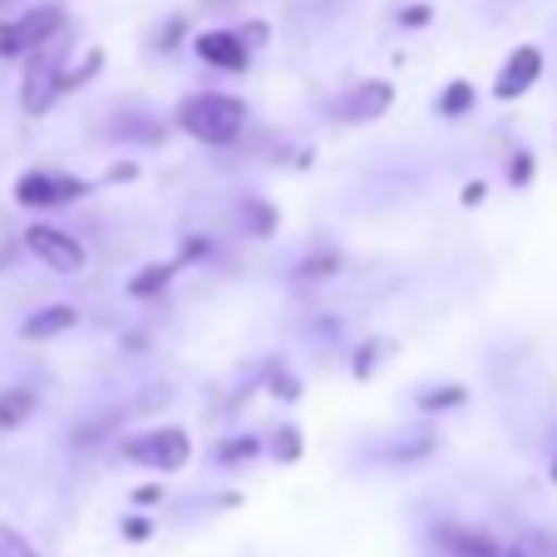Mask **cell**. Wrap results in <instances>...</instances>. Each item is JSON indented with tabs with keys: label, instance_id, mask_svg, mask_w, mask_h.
Segmentation results:
<instances>
[{
	"label": "cell",
	"instance_id": "obj_1",
	"mask_svg": "<svg viewBox=\"0 0 557 557\" xmlns=\"http://www.w3.org/2000/svg\"><path fill=\"white\" fill-rule=\"evenodd\" d=\"M178 128L188 138L208 148H222V144H237L247 128V99L237 95H222V89H202V95H188L178 104Z\"/></svg>",
	"mask_w": 557,
	"mask_h": 557
},
{
	"label": "cell",
	"instance_id": "obj_2",
	"mask_svg": "<svg viewBox=\"0 0 557 557\" xmlns=\"http://www.w3.org/2000/svg\"><path fill=\"white\" fill-rule=\"evenodd\" d=\"M64 70H70V35H60V40L40 45V50H35V54H25L21 109H25V114H30V119L50 114V104H54V99H64V95H60V85H64Z\"/></svg>",
	"mask_w": 557,
	"mask_h": 557
},
{
	"label": "cell",
	"instance_id": "obj_3",
	"mask_svg": "<svg viewBox=\"0 0 557 557\" xmlns=\"http://www.w3.org/2000/svg\"><path fill=\"white\" fill-rule=\"evenodd\" d=\"M119 459L144 463V469H153V473H183L193 459V440L183 424H153V430H144V434H128V440L119 444Z\"/></svg>",
	"mask_w": 557,
	"mask_h": 557
},
{
	"label": "cell",
	"instance_id": "obj_4",
	"mask_svg": "<svg viewBox=\"0 0 557 557\" xmlns=\"http://www.w3.org/2000/svg\"><path fill=\"white\" fill-rule=\"evenodd\" d=\"M95 188L89 178H74V173H54V169H30L15 178V202L25 212H54V208H70L79 202L85 193Z\"/></svg>",
	"mask_w": 557,
	"mask_h": 557
},
{
	"label": "cell",
	"instance_id": "obj_5",
	"mask_svg": "<svg viewBox=\"0 0 557 557\" xmlns=\"http://www.w3.org/2000/svg\"><path fill=\"white\" fill-rule=\"evenodd\" d=\"M25 252L40 267H50L54 276H79L89 262L85 243H79L74 232L54 227V222H30V227H25Z\"/></svg>",
	"mask_w": 557,
	"mask_h": 557
},
{
	"label": "cell",
	"instance_id": "obj_6",
	"mask_svg": "<svg viewBox=\"0 0 557 557\" xmlns=\"http://www.w3.org/2000/svg\"><path fill=\"white\" fill-rule=\"evenodd\" d=\"M389 104H395V85L389 79H356L341 95L336 119H346V124H375V119L389 114Z\"/></svg>",
	"mask_w": 557,
	"mask_h": 557
},
{
	"label": "cell",
	"instance_id": "obj_7",
	"mask_svg": "<svg viewBox=\"0 0 557 557\" xmlns=\"http://www.w3.org/2000/svg\"><path fill=\"white\" fill-rule=\"evenodd\" d=\"M64 25H70V15H64V5H54V0L30 5L25 15H15V50H21V60H25V54H35L40 45L60 40Z\"/></svg>",
	"mask_w": 557,
	"mask_h": 557
},
{
	"label": "cell",
	"instance_id": "obj_8",
	"mask_svg": "<svg viewBox=\"0 0 557 557\" xmlns=\"http://www.w3.org/2000/svg\"><path fill=\"white\" fill-rule=\"evenodd\" d=\"M543 79V50L537 45H518L504 64H498V79H494V95L498 99H523L528 89Z\"/></svg>",
	"mask_w": 557,
	"mask_h": 557
},
{
	"label": "cell",
	"instance_id": "obj_9",
	"mask_svg": "<svg viewBox=\"0 0 557 557\" xmlns=\"http://www.w3.org/2000/svg\"><path fill=\"white\" fill-rule=\"evenodd\" d=\"M193 54L212 70H227V74H243L252 64V50L237 40V30H198L193 35Z\"/></svg>",
	"mask_w": 557,
	"mask_h": 557
},
{
	"label": "cell",
	"instance_id": "obj_10",
	"mask_svg": "<svg viewBox=\"0 0 557 557\" xmlns=\"http://www.w3.org/2000/svg\"><path fill=\"white\" fill-rule=\"evenodd\" d=\"M434 543H440L449 557H504V547L494 543V533H484V528H473V523H454V518L434 528Z\"/></svg>",
	"mask_w": 557,
	"mask_h": 557
},
{
	"label": "cell",
	"instance_id": "obj_11",
	"mask_svg": "<svg viewBox=\"0 0 557 557\" xmlns=\"http://www.w3.org/2000/svg\"><path fill=\"white\" fill-rule=\"evenodd\" d=\"M79 326V311H74L70 301H54V306H40L35 315H25L21 321V341H54L64 336V331Z\"/></svg>",
	"mask_w": 557,
	"mask_h": 557
},
{
	"label": "cell",
	"instance_id": "obj_12",
	"mask_svg": "<svg viewBox=\"0 0 557 557\" xmlns=\"http://www.w3.org/2000/svg\"><path fill=\"white\" fill-rule=\"evenodd\" d=\"M183 272V262L173 257V262H148V267H138L134 276H128V296H138V301H148V296H158V292H169L173 286V276Z\"/></svg>",
	"mask_w": 557,
	"mask_h": 557
},
{
	"label": "cell",
	"instance_id": "obj_13",
	"mask_svg": "<svg viewBox=\"0 0 557 557\" xmlns=\"http://www.w3.org/2000/svg\"><path fill=\"white\" fill-rule=\"evenodd\" d=\"M119 424H124V410H99V414H89V420L74 424L70 444L74 449H95V444H104L109 434H119Z\"/></svg>",
	"mask_w": 557,
	"mask_h": 557
},
{
	"label": "cell",
	"instance_id": "obj_14",
	"mask_svg": "<svg viewBox=\"0 0 557 557\" xmlns=\"http://www.w3.org/2000/svg\"><path fill=\"white\" fill-rule=\"evenodd\" d=\"M276 222H282V218H276V208L267 198H243V202H237V227H243L247 237H257V243H262V237H272Z\"/></svg>",
	"mask_w": 557,
	"mask_h": 557
},
{
	"label": "cell",
	"instance_id": "obj_15",
	"mask_svg": "<svg viewBox=\"0 0 557 557\" xmlns=\"http://www.w3.org/2000/svg\"><path fill=\"white\" fill-rule=\"evenodd\" d=\"M336 272H341V252L336 247H321V252H306L292 276L301 286H321V282H336Z\"/></svg>",
	"mask_w": 557,
	"mask_h": 557
},
{
	"label": "cell",
	"instance_id": "obj_16",
	"mask_svg": "<svg viewBox=\"0 0 557 557\" xmlns=\"http://www.w3.org/2000/svg\"><path fill=\"white\" fill-rule=\"evenodd\" d=\"M35 405H40V400H35V389H21V385H15V389H0V434H5V430H21V424L35 414Z\"/></svg>",
	"mask_w": 557,
	"mask_h": 557
},
{
	"label": "cell",
	"instance_id": "obj_17",
	"mask_svg": "<svg viewBox=\"0 0 557 557\" xmlns=\"http://www.w3.org/2000/svg\"><path fill=\"white\" fill-rule=\"evenodd\" d=\"M424 454H434V434L430 430H405L400 440L389 444L380 459H389V463H414V459H424Z\"/></svg>",
	"mask_w": 557,
	"mask_h": 557
},
{
	"label": "cell",
	"instance_id": "obj_18",
	"mask_svg": "<svg viewBox=\"0 0 557 557\" xmlns=\"http://www.w3.org/2000/svg\"><path fill=\"white\" fill-rule=\"evenodd\" d=\"M414 405H420L424 414H444V410H463L469 405V389L463 385H430L414 395Z\"/></svg>",
	"mask_w": 557,
	"mask_h": 557
},
{
	"label": "cell",
	"instance_id": "obj_19",
	"mask_svg": "<svg viewBox=\"0 0 557 557\" xmlns=\"http://www.w3.org/2000/svg\"><path fill=\"white\" fill-rule=\"evenodd\" d=\"M99 70H104V50H99V45H89V50H85V60H79V64H70V70H64V85H60V95H74V89H85Z\"/></svg>",
	"mask_w": 557,
	"mask_h": 557
},
{
	"label": "cell",
	"instance_id": "obj_20",
	"mask_svg": "<svg viewBox=\"0 0 557 557\" xmlns=\"http://www.w3.org/2000/svg\"><path fill=\"white\" fill-rule=\"evenodd\" d=\"M212 454H218V463H227V469H232V463L257 459V454H262V440H257V434H227V440H222Z\"/></svg>",
	"mask_w": 557,
	"mask_h": 557
},
{
	"label": "cell",
	"instance_id": "obj_21",
	"mask_svg": "<svg viewBox=\"0 0 557 557\" xmlns=\"http://www.w3.org/2000/svg\"><path fill=\"white\" fill-rule=\"evenodd\" d=\"M469 109H473V85H469V79H454V85L440 95L434 114H440V119H463Z\"/></svg>",
	"mask_w": 557,
	"mask_h": 557
},
{
	"label": "cell",
	"instance_id": "obj_22",
	"mask_svg": "<svg viewBox=\"0 0 557 557\" xmlns=\"http://www.w3.org/2000/svg\"><path fill=\"white\" fill-rule=\"evenodd\" d=\"M504 557H557V533H547V528H537V533H528L523 543L504 547Z\"/></svg>",
	"mask_w": 557,
	"mask_h": 557
},
{
	"label": "cell",
	"instance_id": "obj_23",
	"mask_svg": "<svg viewBox=\"0 0 557 557\" xmlns=\"http://www.w3.org/2000/svg\"><path fill=\"white\" fill-rule=\"evenodd\" d=\"M267 389H272L276 400H286V405L301 400V380H296L292 370L282 366V360H276V366H267Z\"/></svg>",
	"mask_w": 557,
	"mask_h": 557
},
{
	"label": "cell",
	"instance_id": "obj_24",
	"mask_svg": "<svg viewBox=\"0 0 557 557\" xmlns=\"http://www.w3.org/2000/svg\"><path fill=\"white\" fill-rule=\"evenodd\" d=\"M272 459L276 463H296V459H301V430H296V424H282V430L272 434Z\"/></svg>",
	"mask_w": 557,
	"mask_h": 557
},
{
	"label": "cell",
	"instance_id": "obj_25",
	"mask_svg": "<svg viewBox=\"0 0 557 557\" xmlns=\"http://www.w3.org/2000/svg\"><path fill=\"white\" fill-rule=\"evenodd\" d=\"M0 557H40V553H35V543L21 533V528L0 523Z\"/></svg>",
	"mask_w": 557,
	"mask_h": 557
},
{
	"label": "cell",
	"instance_id": "obj_26",
	"mask_svg": "<svg viewBox=\"0 0 557 557\" xmlns=\"http://www.w3.org/2000/svg\"><path fill=\"white\" fill-rule=\"evenodd\" d=\"M508 183H513V188L533 183V153H528V148H518V153L508 158Z\"/></svg>",
	"mask_w": 557,
	"mask_h": 557
},
{
	"label": "cell",
	"instance_id": "obj_27",
	"mask_svg": "<svg viewBox=\"0 0 557 557\" xmlns=\"http://www.w3.org/2000/svg\"><path fill=\"white\" fill-rule=\"evenodd\" d=\"M237 40H243L247 50H262V45L272 40V30H267V21H247V25H237Z\"/></svg>",
	"mask_w": 557,
	"mask_h": 557
},
{
	"label": "cell",
	"instance_id": "obj_28",
	"mask_svg": "<svg viewBox=\"0 0 557 557\" xmlns=\"http://www.w3.org/2000/svg\"><path fill=\"white\" fill-rule=\"evenodd\" d=\"M380 350H385V341H370V346H360V356H356V360H350V370H356V375H360V380H366V375H370V370H375V366H380Z\"/></svg>",
	"mask_w": 557,
	"mask_h": 557
},
{
	"label": "cell",
	"instance_id": "obj_29",
	"mask_svg": "<svg viewBox=\"0 0 557 557\" xmlns=\"http://www.w3.org/2000/svg\"><path fill=\"white\" fill-rule=\"evenodd\" d=\"M119 533H124L128 543H144V537H153V518L134 513V518H124V528H119Z\"/></svg>",
	"mask_w": 557,
	"mask_h": 557
},
{
	"label": "cell",
	"instance_id": "obj_30",
	"mask_svg": "<svg viewBox=\"0 0 557 557\" xmlns=\"http://www.w3.org/2000/svg\"><path fill=\"white\" fill-rule=\"evenodd\" d=\"M183 35H188V21H183V15H173V21L163 25V40H158V50H178Z\"/></svg>",
	"mask_w": 557,
	"mask_h": 557
},
{
	"label": "cell",
	"instance_id": "obj_31",
	"mask_svg": "<svg viewBox=\"0 0 557 557\" xmlns=\"http://www.w3.org/2000/svg\"><path fill=\"white\" fill-rule=\"evenodd\" d=\"M430 21H434L430 5H405V11H400V25H405V30H420V25H430Z\"/></svg>",
	"mask_w": 557,
	"mask_h": 557
},
{
	"label": "cell",
	"instance_id": "obj_32",
	"mask_svg": "<svg viewBox=\"0 0 557 557\" xmlns=\"http://www.w3.org/2000/svg\"><path fill=\"white\" fill-rule=\"evenodd\" d=\"M208 252H212L208 237H188V243H183V252H178V262H183V267H188V262H202Z\"/></svg>",
	"mask_w": 557,
	"mask_h": 557
},
{
	"label": "cell",
	"instance_id": "obj_33",
	"mask_svg": "<svg viewBox=\"0 0 557 557\" xmlns=\"http://www.w3.org/2000/svg\"><path fill=\"white\" fill-rule=\"evenodd\" d=\"M0 60H21V50H15V21H0Z\"/></svg>",
	"mask_w": 557,
	"mask_h": 557
},
{
	"label": "cell",
	"instance_id": "obj_34",
	"mask_svg": "<svg viewBox=\"0 0 557 557\" xmlns=\"http://www.w3.org/2000/svg\"><path fill=\"white\" fill-rule=\"evenodd\" d=\"M134 504H138V508L163 504V484H138V488H134Z\"/></svg>",
	"mask_w": 557,
	"mask_h": 557
},
{
	"label": "cell",
	"instance_id": "obj_35",
	"mask_svg": "<svg viewBox=\"0 0 557 557\" xmlns=\"http://www.w3.org/2000/svg\"><path fill=\"white\" fill-rule=\"evenodd\" d=\"M104 178H109V183H128V178H138V169H134V163H114Z\"/></svg>",
	"mask_w": 557,
	"mask_h": 557
},
{
	"label": "cell",
	"instance_id": "obj_36",
	"mask_svg": "<svg viewBox=\"0 0 557 557\" xmlns=\"http://www.w3.org/2000/svg\"><path fill=\"white\" fill-rule=\"evenodd\" d=\"M484 183H463V202H469V208H479V202H484Z\"/></svg>",
	"mask_w": 557,
	"mask_h": 557
},
{
	"label": "cell",
	"instance_id": "obj_37",
	"mask_svg": "<svg viewBox=\"0 0 557 557\" xmlns=\"http://www.w3.org/2000/svg\"><path fill=\"white\" fill-rule=\"evenodd\" d=\"M547 479H553V484H557V454H553V463H547Z\"/></svg>",
	"mask_w": 557,
	"mask_h": 557
},
{
	"label": "cell",
	"instance_id": "obj_38",
	"mask_svg": "<svg viewBox=\"0 0 557 557\" xmlns=\"http://www.w3.org/2000/svg\"><path fill=\"white\" fill-rule=\"evenodd\" d=\"M5 5H11V0H0V11H5Z\"/></svg>",
	"mask_w": 557,
	"mask_h": 557
}]
</instances>
